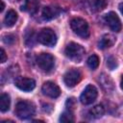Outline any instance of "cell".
<instances>
[{
    "label": "cell",
    "mask_w": 123,
    "mask_h": 123,
    "mask_svg": "<svg viewBox=\"0 0 123 123\" xmlns=\"http://www.w3.org/2000/svg\"><path fill=\"white\" fill-rule=\"evenodd\" d=\"M14 112H15L16 116L20 119H29L33 115H35L36 107H35L34 103H32L30 101L22 100V101L17 102V104L15 106Z\"/></svg>",
    "instance_id": "1"
},
{
    "label": "cell",
    "mask_w": 123,
    "mask_h": 123,
    "mask_svg": "<svg viewBox=\"0 0 123 123\" xmlns=\"http://www.w3.org/2000/svg\"><path fill=\"white\" fill-rule=\"evenodd\" d=\"M85 53H86V51L83 48V46H81L80 44L75 43V42H70L65 47V50H64L65 56L68 59H70L76 62H79L83 60Z\"/></svg>",
    "instance_id": "2"
},
{
    "label": "cell",
    "mask_w": 123,
    "mask_h": 123,
    "mask_svg": "<svg viewBox=\"0 0 123 123\" xmlns=\"http://www.w3.org/2000/svg\"><path fill=\"white\" fill-rule=\"evenodd\" d=\"M70 27L72 31L81 37H87L89 36V28L87 22L80 17H75L70 21Z\"/></svg>",
    "instance_id": "3"
},
{
    "label": "cell",
    "mask_w": 123,
    "mask_h": 123,
    "mask_svg": "<svg viewBox=\"0 0 123 123\" xmlns=\"http://www.w3.org/2000/svg\"><path fill=\"white\" fill-rule=\"evenodd\" d=\"M37 41L45 46H54L57 42V36L55 32L50 28L42 29L37 35Z\"/></svg>",
    "instance_id": "4"
},
{
    "label": "cell",
    "mask_w": 123,
    "mask_h": 123,
    "mask_svg": "<svg viewBox=\"0 0 123 123\" xmlns=\"http://www.w3.org/2000/svg\"><path fill=\"white\" fill-rule=\"evenodd\" d=\"M37 64L38 65V67L41 70H43L45 72H49L54 67L55 59H54V57L51 54L41 53L37 58Z\"/></svg>",
    "instance_id": "5"
},
{
    "label": "cell",
    "mask_w": 123,
    "mask_h": 123,
    "mask_svg": "<svg viewBox=\"0 0 123 123\" xmlns=\"http://www.w3.org/2000/svg\"><path fill=\"white\" fill-rule=\"evenodd\" d=\"M97 94H98L97 88L92 85H87L80 96V101L84 105L92 104L97 98Z\"/></svg>",
    "instance_id": "6"
},
{
    "label": "cell",
    "mask_w": 123,
    "mask_h": 123,
    "mask_svg": "<svg viewBox=\"0 0 123 123\" xmlns=\"http://www.w3.org/2000/svg\"><path fill=\"white\" fill-rule=\"evenodd\" d=\"M81 78H82L81 72L78 69L73 68L66 71V73L63 76V81L68 87H73L81 81Z\"/></svg>",
    "instance_id": "7"
},
{
    "label": "cell",
    "mask_w": 123,
    "mask_h": 123,
    "mask_svg": "<svg viewBox=\"0 0 123 123\" xmlns=\"http://www.w3.org/2000/svg\"><path fill=\"white\" fill-rule=\"evenodd\" d=\"M105 21L111 31H113V32H120L121 31L122 24H121V21H120L118 15L115 12H108L105 15Z\"/></svg>",
    "instance_id": "8"
},
{
    "label": "cell",
    "mask_w": 123,
    "mask_h": 123,
    "mask_svg": "<svg viewBox=\"0 0 123 123\" xmlns=\"http://www.w3.org/2000/svg\"><path fill=\"white\" fill-rule=\"evenodd\" d=\"M14 85L17 88L23 91H31L36 86V82L32 78L27 77H17L14 81Z\"/></svg>",
    "instance_id": "9"
},
{
    "label": "cell",
    "mask_w": 123,
    "mask_h": 123,
    "mask_svg": "<svg viewBox=\"0 0 123 123\" xmlns=\"http://www.w3.org/2000/svg\"><path fill=\"white\" fill-rule=\"evenodd\" d=\"M41 90H42L44 95H46L50 98H57L61 94V89L58 86V85H56L55 83L50 82V81L45 82L42 85Z\"/></svg>",
    "instance_id": "10"
},
{
    "label": "cell",
    "mask_w": 123,
    "mask_h": 123,
    "mask_svg": "<svg viewBox=\"0 0 123 123\" xmlns=\"http://www.w3.org/2000/svg\"><path fill=\"white\" fill-rule=\"evenodd\" d=\"M61 13V9L57 6H47L42 10V18L44 20H51L56 18Z\"/></svg>",
    "instance_id": "11"
},
{
    "label": "cell",
    "mask_w": 123,
    "mask_h": 123,
    "mask_svg": "<svg viewBox=\"0 0 123 123\" xmlns=\"http://www.w3.org/2000/svg\"><path fill=\"white\" fill-rule=\"evenodd\" d=\"M115 41H116V38L112 35L106 34L101 37V39L99 41V44H98V47L100 49H106V48H109V47L112 46L115 43Z\"/></svg>",
    "instance_id": "12"
},
{
    "label": "cell",
    "mask_w": 123,
    "mask_h": 123,
    "mask_svg": "<svg viewBox=\"0 0 123 123\" xmlns=\"http://www.w3.org/2000/svg\"><path fill=\"white\" fill-rule=\"evenodd\" d=\"M38 6H39L38 0H25L22 10H24L25 12L31 14H35L38 10Z\"/></svg>",
    "instance_id": "13"
},
{
    "label": "cell",
    "mask_w": 123,
    "mask_h": 123,
    "mask_svg": "<svg viewBox=\"0 0 123 123\" xmlns=\"http://www.w3.org/2000/svg\"><path fill=\"white\" fill-rule=\"evenodd\" d=\"M17 20V13L13 11V10H10L6 15H5V18H4V23L6 26L8 27H12L15 22Z\"/></svg>",
    "instance_id": "14"
},
{
    "label": "cell",
    "mask_w": 123,
    "mask_h": 123,
    "mask_svg": "<svg viewBox=\"0 0 123 123\" xmlns=\"http://www.w3.org/2000/svg\"><path fill=\"white\" fill-rule=\"evenodd\" d=\"M104 112H105L104 107L102 105H96L89 110L88 115L90 118H100L101 116H103Z\"/></svg>",
    "instance_id": "15"
},
{
    "label": "cell",
    "mask_w": 123,
    "mask_h": 123,
    "mask_svg": "<svg viewBox=\"0 0 123 123\" xmlns=\"http://www.w3.org/2000/svg\"><path fill=\"white\" fill-rule=\"evenodd\" d=\"M11 105V98L7 93H2L0 96V110L2 112L9 111Z\"/></svg>",
    "instance_id": "16"
},
{
    "label": "cell",
    "mask_w": 123,
    "mask_h": 123,
    "mask_svg": "<svg viewBox=\"0 0 123 123\" xmlns=\"http://www.w3.org/2000/svg\"><path fill=\"white\" fill-rule=\"evenodd\" d=\"M107 7V1L106 0H93L91 2V8L95 12L103 11Z\"/></svg>",
    "instance_id": "17"
},
{
    "label": "cell",
    "mask_w": 123,
    "mask_h": 123,
    "mask_svg": "<svg viewBox=\"0 0 123 123\" xmlns=\"http://www.w3.org/2000/svg\"><path fill=\"white\" fill-rule=\"evenodd\" d=\"M87 65L91 68V69H96L99 65V58L96 55H91L88 59H87Z\"/></svg>",
    "instance_id": "18"
},
{
    "label": "cell",
    "mask_w": 123,
    "mask_h": 123,
    "mask_svg": "<svg viewBox=\"0 0 123 123\" xmlns=\"http://www.w3.org/2000/svg\"><path fill=\"white\" fill-rule=\"evenodd\" d=\"M74 120H75L74 115H73L71 111H64L60 117V121H62V122H66V123L67 122H74Z\"/></svg>",
    "instance_id": "19"
},
{
    "label": "cell",
    "mask_w": 123,
    "mask_h": 123,
    "mask_svg": "<svg viewBox=\"0 0 123 123\" xmlns=\"http://www.w3.org/2000/svg\"><path fill=\"white\" fill-rule=\"evenodd\" d=\"M107 65H108L111 69H113L114 67H116V61H115L112 57H111V58H109L108 61H107Z\"/></svg>",
    "instance_id": "20"
},
{
    "label": "cell",
    "mask_w": 123,
    "mask_h": 123,
    "mask_svg": "<svg viewBox=\"0 0 123 123\" xmlns=\"http://www.w3.org/2000/svg\"><path fill=\"white\" fill-rule=\"evenodd\" d=\"M6 60H7V55H6L5 50L2 48V49L0 50V62H5Z\"/></svg>",
    "instance_id": "21"
},
{
    "label": "cell",
    "mask_w": 123,
    "mask_h": 123,
    "mask_svg": "<svg viewBox=\"0 0 123 123\" xmlns=\"http://www.w3.org/2000/svg\"><path fill=\"white\" fill-rule=\"evenodd\" d=\"M4 8H5V4H4V2H3V1H1V8H0V12H3Z\"/></svg>",
    "instance_id": "22"
},
{
    "label": "cell",
    "mask_w": 123,
    "mask_h": 123,
    "mask_svg": "<svg viewBox=\"0 0 123 123\" xmlns=\"http://www.w3.org/2000/svg\"><path fill=\"white\" fill-rule=\"evenodd\" d=\"M119 9H120V12L123 13V4H120L119 5Z\"/></svg>",
    "instance_id": "23"
},
{
    "label": "cell",
    "mask_w": 123,
    "mask_h": 123,
    "mask_svg": "<svg viewBox=\"0 0 123 123\" xmlns=\"http://www.w3.org/2000/svg\"><path fill=\"white\" fill-rule=\"evenodd\" d=\"M121 88L123 89V76H122V79H121Z\"/></svg>",
    "instance_id": "24"
}]
</instances>
